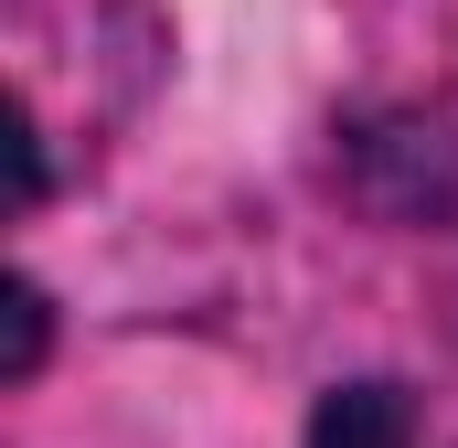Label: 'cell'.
I'll use <instances>...</instances> for the list:
<instances>
[{
  "mask_svg": "<svg viewBox=\"0 0 458 448\" xmlns=\"http://www.w3.org/2000/svg\"><path fill=\"white\" fill-rule=\"evenodd\" d=\"M310 448H416V417L394 384H342V395H320Z\"/></svg>",
  "mask_w": 458,
  "mask_h": 448,
  "instance_id": "obj_1",
  "label": "cell"
},
{
  "mask_svg": "<svg viewBox=\"0 0 458 448\" xmlns=\"http://www.w3.org/2000/svg\"><path fill=\"white\" fill-rule=\"evenodd\" d=\"M32 363H43V289H11V352H0V374L21 384Z\"/></svg>",
  "mask_w": 458,
  "mask_h": 448,
  "instance_id": "obj_2",
  "label": "cell"
}]
</instances>
